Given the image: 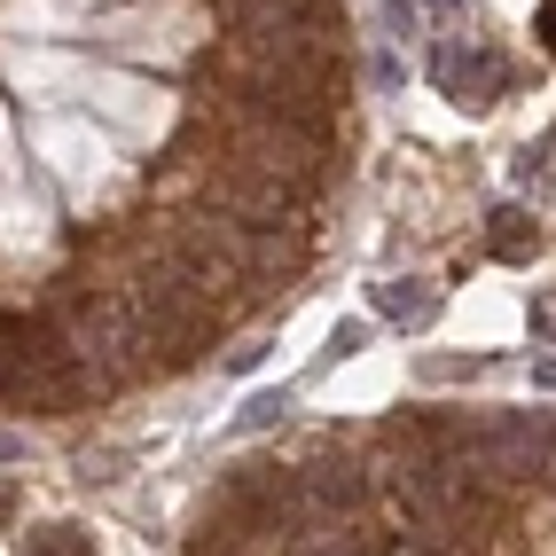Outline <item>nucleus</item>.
Returning a JSON list of instances; mask_svg holds the SVG:
<instances>
[{
    "label": "nucleus",
    "instance_id": "obj_1",
    "mask_svg": "<svg viewBox=\"0 0 556 556\" xmlns=\"http://www.w3.org/2000/svg\"><path fill=\"white\" fill-rule=\"evenodd\" d=\"M236 275L251 282V299H275V290L299 282V275H306V236H299V219H282V228H243Z\"/></svg>",
    "mask_w": 556,
    "mask_h": 556
},
{
    "label": "nucleus",
    "instance_id": "obj_2",
    "mask_svg": "<svg viewBox=\"0 0 556 556\" xmlns=\"http://www.w3.org/2000/svg\"><path fill=\"white\" fill-rule=\"evenodd\" d=\"M299 494L321 517H361L377 502V478H368L361 455H314V463H299Z\"/></svg>",
    "mask_w": 556,
    "mask_h": 556
},
{
    "label": "nucleus",
    "instance_id": "obj_3",
    "mask_svg": "<svg viewBox=\"0 0 556 556\" xmlns=\"http://www.w3.org/2000/svg\"><path fill=\"white\" fill-rule=\"evenodd\" d=\"M431 79L447 87L463 110H486V102H502V63H494L486 48H439V55H431Z\"/></svg>",
    "mask_w": 556,
    "mask_h": 556
},
{
    "label": "nucleus",
    "instance_id": "obj_4",
    "mask_svg": "<svg viewBox=\"0 0 556 556\" xmlns=\"http://www.w3.org/2000/svg\"><path fill=\"white\" fill-rule=\"evenodd\" d=\"M377 314H384V321H400V329H424V321L439 314V299H431L416 275H407V282H377Z\"/></svg>",
    "mask_w": 556,
    "mask_h": 556
},
{
    "label": "nucleus",
    "instance_id": "obj_5",
    "mask_svg": "<svg viewBox=\"0 0 556 556\" xmlns=\"http://www.w3.org/2000/svg\"><path fill=\"white\" fill-rule=\"evenodd\" d=\"M533 243H541V228H533L517 204H502V212L486 219V251H494V258H533Z\"/></svg>",
    "mask_w": 556,
    "mask_h": 556
},
{
    "label": "nucleus",
    "instance_id": "obj_6",
    "mask_svg": "<svg viewBox=\"0 0 556 556\" xmlns=\"http://www.w3.org/2000/svg\"><path fill=\"white\" fill-rule=\"evenodd\" d=\"M24 556H94V541L71 526H40V533H24Z\"/></svg>",
    "mask_w": 556,
    "mask_h": 556
},
{
    "label": "nucleus",
    "instance_id": "obj_7",
    "mask_svg": "<svg viewBox=\"0 0 556 556\" xmlns=\"http://www.w3.org/2000/svg\"><path fill=\"white\" fill-rule=\"evenodd\" d=\"M282 407H290V392H258V400L243 407V424L258 431V424H275V416H282Z\"/></svg>",
    "mask_w": 556,
    "mask_h": 556
},
{
    "label": "nucleus",
    "instance_id": "obj_8",
    "mask_svg": "<svg viewBox=\"0 0 556 556\" xmlns=\"http://www.w3.org/2000/svg\"><path fill=\"white\" fill-rule=\"evenodd\" d=\"M533 338L556 345V290H548V299H533Z\"/></svg>",
    "mask_w": 556,
    "mask_h": 556
},
{
    "label": "nucleus",
    "instance_id": "obj_9",
    "mask_svg": "<svg viewBox=\"0 0 556 556\" xmlns=\"http://www.w3.org/2000/svg\"><path fill=\"white\" fill-rule=\"evenodd\" d=\"M533 31H541V48H548V55H556V0H548V9H541V16H533Z\"/></svg>",
    "mask_w": 556,
    "mask_h": 556
},
{
    "label": "nucleus",
    "instance_id": "obj_10",
    "mask_svg": "<svg viewBox=\"0 0 556 556\" xmlns=\"http://www.w3.org/2000/svg\"><path fill=\"white\" fill-rule=\"evenodd\" d=\"M9 517H16V486L0 478V526H9Z\"/></svg>",
    "mask_w": 556,
    "mask_h": 556
},
{
    "label": "nucleus",
    "instance_id": "obj_11",
    "mask_svg": "<svg viewBox=\"0 0 556 556\" xmlns=\"http://www.w3.org/2000/svg\"><path fill=\"white\" fill-rule=\"evenodd\" d=\"M424 9H463V0H424Z\"/></svg>",
    "mask_w": 556,
    "mask_h": 556
}]
</instances>
